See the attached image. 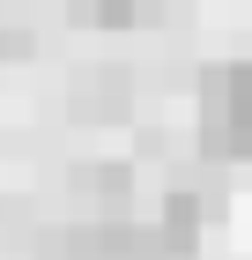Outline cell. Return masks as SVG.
I'll return each mask as SVG.
<instances>
[{
    "label": "cell",
    "mask_w": 252,
    "mask_h": 260,
    "mask_svg": "<svg viewBox=\"0 0 252 260\" xmlns=\"http://www.w3.org/2000/svg\"><path fill=\"white\" fill-rule=\"evenodd\" d=\"M30 52H38V38H30L22 22H8V15H0V67H15V60H30Z\"/></svg>",
    "instance_id": "5b68a950"
},
{
    "label": "cell",
    "mask_w": 252,
    "mask_h": 260,
    "mask_svg": "<svg viewBox=\"0 0 252 260\" xmlns=\"http://www.w3.org/2000/svg\"><path fill=\"white\" fill-rule=\"evenodd\" d=\"M200 119H193V149L200 164H245L252 156V60H215L200 67Z\"/></svg>",
    "instance_id": "6da1fadb"
},
{
    "label": "cell",
    "mask_w": 252,
    "mask_h": 260,
    "mask_svg": "<svg viewBox=\"0 0 252 260\" xmlns=\"http://www.w3.org/2000/svg\"><path fill=\"white\" fill-rule=\"evenodd\" d=\"M67 193H75V216H134L141 171L126 156H82L67 164Z\"/></svg>",
    "instance_id": "7a4b0ae2"
},
{
    "label": "cell",
    "mask_w": 252,
    "mask_h": 260,
    "mask_svg": "<svg viewBox=\"0 0 252 260\" xmlns=\"http://www.w3.org/2000/svg\"><path fill=\"white\" fill-rule=\"evenodd\" d=\"M134 112V75L126 67H82L75 89H67V119L82 126H119Z\"/></svg>",
    "instance_id": "3957f363"
},
{
    "label": "cell",
    "mask_w": 252,
    "mask_h": 260,
    "mask_svg": "<svg viewBox=\"0 0 252 260\" xmlns=\"http://www.w3.org/2000/svg\"><path fill=\"white\" fill-rule=\"evenodd\" d=\"M156 15H163V0H82V22H97V30H141Z\"/></svg>",
    "instance_id": "277c9868"
}]
</instances>
